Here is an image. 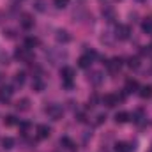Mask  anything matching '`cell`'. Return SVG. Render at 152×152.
Here are the masks:
<instances>
[{
    "label": "cell",
    "mask_w": 152,
    "mask_h": 152,
    "mask_svg": "<svg viewBox=\"0 0 152 152\" xmlns=\"http://www.w3.org/2000/svg\"><path fill=\"white\" fill-rule=\"evenodd\" d=\"M60 76H62V85L67 87V88H71L73 87V78H75V69L66 66V67L60 69Z\"/></svg>",
    "instance_id": "1"
},
{
    "label": "cell",
    "mask_w": 152,
    "mask_h": 152,
    "mask_svg": "<svg viewBox=\"0 0 152 152\" xmlns=\"http://www.w3.org/2000/svg\"><path fill=\"white\" fill-rule=\"evenodd\" d=\"M44 112H46V115L51 118V120H60L62 118V113H64V110H62V106L60 104H48L46 108H44Z\"/></svg>",
    "instance_id": "2"
},
{
    "label": "cell",
    "mask_w": 152,
    "mask_h": 152,
    "mask_svg": "<svg viewBox=\"0 0 152 152\" xmlns=\"http://www.w3.org/2000/svg\"><path fill=\"white\" fill-rule=\"evenodd\" d=\"M14 57H16V58H18L20 62H30V60L34 58V53L30 51V48L23 46V48H18V50H16Z\"/></svg>",
    "instance_id": "3"
},
{
    "label": "cell",
    "mask_w": 152,
    "mask_h": 152,
    "mask_svg": "<svg viewBox=\"0 0 152 152\" xmlns=\"http://www.w3.org/2000/svg\"><path fill=\"white\" fill-rule=\"evenodd\" d=\"M120 67H122V58H118V57H115V58L106 62V69H108L110 75H117L120 71Z\"/></svg>",
    "instance_id": "4"
},
{
    "label": "cell",
    "mask_w": 152,
    "mask_h": 152,
    "mask_svg": "<svg viewBox=\"0 0 152 152\" xmlns=\"http://www.w3.org/2000/svg\"><path fill=\"white\" fill-rule=\"evenodd\" d=\"M12 94H14V90L11 85H2L0 87V103H9Z\"/></svg>",
    "instance_id": "5"
},
{
    "label": "cell",
    "mask_w": 152,
    "mask_h": 152,
    "mask_svg": "<svg viewBox=\"0 0 152 152\" xmlns=\"http://www.w3.org/2000/svg\"><path fill=\"white\" fill-rule=\"evenodd\" d=\"M131 36V28H129V25H118L117 28H115V37L120 39V41H126V39H129Z\"/></svg>",
    "instance_id": "6"
},
{
    "label": "cell",
    "mask_w": 152,
    "mask_h": 152,
    "mask_svg": "<svg viewBox=\"0 0 152 152\" xmlns=\"http://www.w3.org/2000/svg\"><path fill=\"white\" fill-rule=\"evenodd\" d=\"M120 99H122V97H118V96H115V94H106V96L103 97V104L108 106V108H115Z\"/></svg>",
    "instance_id": "7"
},
{
    "label": "cell",
    "mask_w": 152,
    "mask_h": 152,
    "mask_svg": "<svg viewBox=\"0 0 152 152\" xmlns=\"http://www.w3.org/2000/svg\"><path fill=\"white\" fill-rule=\"evenodd\" d=\"M36 131H37V138L39 140H46V138H50V134H51V129H50L46 124H39Z\"/></svg>",
    "instance_id": "8"
},
{
    "label": "cell",
    "mask_w": 152,
    "mask_h": 152,
    "mask_svg": "<svg viewBox=\"0 0 152 152\" xmlns=\"http://www.w3.org/2000/svg\"><path fill=\"white\" fill-rule=\"evenodd\" d=\"M134 149H136V145L134 143H127V142H118L115 145V151L117 152H133Z\"/></svg>",
    "instance_id": "9"
},
{
    "label": "cell",
    "mask_w": 152,
    "mask_h": 152,
    "mask_svg": "<svg viewBox=\"0 0 152 152\" xmlns=\"http://www.w3.org/2000/svg\"><path fill=\"white\" fill-rule=\"evenodd\" d=\"M55 39H57V42L66 44V42H69V41H71V36L67 34V30H57V36H55Z\"/></svg>",
    "instance_id": "10"
},
{
    "label": "cell",
    "mask_w": 152,
    "mask_h": 152,
    "mask_svg": "<svg viewBox=\"0 0 152 152\" xmlns=\"http://www.w3.org/2000/svg\"><path fill=\"white\" fill-rule=\"evenodd\" d=\"M20 25H21L23 28H27V30L32 28V27H34V20H32V16H30V14H23L21 20H20Z\"/></svg>",
    "instance_id": "11"
},
{
    "label": "cell",
    "mask_w": 152,
    "mask_h": 152,
    "mask_svg": "<svg viewBox=\"0 0 152 152\" xmlns=\"http://www.w3.org/2000/svg\"><path fill=\"white\" fill-rule=\"evenodd\" d=\"M92 60H94V58H92V57H88V55L85 53L83 57H80V60H78V66H80L81 69H88V67L92 66Z\"/></svg>",
    "instance_id": "12"
},
{
    "label": "cell",
    "mask_w": 152,
    "mask_h": 152,
    "mask_svg": "<svg viewBox=\"0 0 152 152\" xmlns=\"http://www.w3.org/2000/svg\"><path fill=\"white\" fill-rule=\"evenodd\" d=\"M60 147H64V149H67V151H76V145L75 142L71 140V138H67V136H64V138H60Z\"/></svg>",
    "instance_id": "13"
},
{
    "label": "cell",
    "mask_w": 152,
    "mask_h": 152,
    "mask_svg": "<svg viewBox=\"0 0 152 152\" xmlns=\"http://www.w3.org/2000/svg\"><path fill=\"white\" fill-rule=\"evenodd\" d=\"M30 108V101H28V97H21L18 103H16V110L18 112H27Z\"/></svg>",
    "instance_id": "14"
},
{
    "label": "cell",
    "mask_w": 152,
    "mask_h": 152,
    "mask_svg": "<svg viewBox=\"0 0 152 152\" xmlns=\"http://www.w3.org/2000/svg\"><path fill=\"white\" fill-rule=\"evenodd\" d=\"M138 88H140V83H138L136 80H133V78H131V80H127V81H126V92H129V94H131V92H136Z\"/></svg>",
    "instance_id": "15"
},
{
    "label": "cell",
    "mask_w": 152,
    "mask_h": 152,
    "mask_svg": "<svg viewBox=\"0 0 152 152\" xmlns=\"http://www.w3.org/2000/svg\"><path fill=\"white\" fill-rule=\"evenodd\" d=\"M129 117H131V115L127 113V112H117V113H115V122H117V124H126V122L129 120Z\"/></svg>",
    "instance_id": "16"
},
{
    "label": "cell",
    "mask_w": 152,
    "mask_h": 152,
    "mask_svg": "<svg viewBox=\"0 0 152 152\" xmlns=\"http://www.w3.org/2000/svg\"><path fill=\"white\" fill-rule=\"evenodd\" d=\"M140 97L142 99H151L152 97V85H145L140 88Z\"/></svg>",
    "instance_id": "17"
},
{
    "label": "cell",
    "mask_w": 152,
    "mask_h": 152,
    "mask_svg": "<svg viewBox=\"0 0 152 152\" xmlns=\"http://www.w3.org/2000/svg\"><path fill=\"white\" fill-rule=\"evenodd\" d=\"M142 30H143L145 34H152V18L151 16L142 21Z\"/></svg>",
    "instance_id": "18"
},
{
    "label": "cell",
    "mask_w": 152,
    "mask_h": 152,
    "mask_svg": "<svg viewBox=\"0 0 152 152\" xmlns=\"http://www.w3.org/2000/svg\"><path fill=\"white\" fill-rule=\"evenodd\" d=\"M88 81H90V83H94V85H99V83L103 81V75H101L99 71H94L92 76H88Z\"/></svg>",
    "instance_id": "19"
},
{
    "label": "cell",
    "mask_w": 152,
    "mask_h": 152,
    "mask_svg": "<svg viewBox=\"0 0 152 152\" xmlns=\"http://www.w3.org/2000/svg\"><path fill=\"white\" fill-rule=\"evenodd\" d=\"M32 88H34L36 92H42V90H44V81H42L41 78H34V81H32Z\"/></svg>",
    "instance_id": "20"
},
{
    "label": "cell",
    "mask_w": 152,
    "mask_h": 152,
    "mask_svg": "<svg viewBox=\"0 0 152 152\" xmlns=\"http://www.w3.org/2000/svg\"><path fill=\"white\" fill-rule=\"evenodd\" d=\"M103 16L108 20V21H113L115 18V11L112 9V7H103Z\"/></svg>",
    "instance_id": "21"
},
{
    "label": "cell",
    "mask_w": 152,
    "mask_h": 152,
    "mask_svg": "<svg viewBox=\"0 0 152 152\" xmlns=\"http://www.w3.org/2000/svg\"><path fill=\"white\" fill-rule=\"evenodd\" d=\"M14 85L16 87H23L25 85V73H16L14 75Z\"/></svg>",
    "instance_id": "22"
},
{
    "label": "cell",
    "mask_w": 152,
    "mask_h": 152,
    "mask_svg": "<svg viewBox=\"0 0 152 152\" xmlns=\"http://www.w3.org/2000/svg\"><path fill=\"white\" fill-rule=\"evenodd\" d=\"M25 46H27V48H30V50H32V48H36V46H39V39L37 37H32V36H30V37H27V39H25Z\"/></svg>",
    "instance_id": "23"
},
{
    "label": "cell",
    "mask_w": 152,
    "mask_h": 152,
    "mask_svg": "<svg viewBox=\"0 0 152 152\" xmlns=\"http://www.w3.org/2000/svg\"><path fill=\"white\" fill-rule=\"evenodd\" d=\"M2 147H4V149H12V147H14V140H12L11 136L2 138Z\"/></svg>",
    "instance_id": "24"
},
{
    "label": "cell",
    "mask_w": 152,
    "mask_h": 152,
    "mask_svg": "<svg viewBox=\"0 0 152 152\" xmlns=\"http://www.w3.org/2000/svg\"><path fill=\"white\" fill-rule=\"evenodd\" d=\"M34 9L39 12H44L46 11V2L44 0H34Z\"/></svg>",
    "instance_id": "25"
},
{
    "label": "cell",
    "mask_w": 152,
    "mask_h": 152,
    "mask_svg": "<svg viewBox=\"0 0 152 152\" xmlns=\"http://www.w3.org/2000/svg\"><path fill=\"white\" fill-rule=\"evenodd\" d=\"M18 122V118L14 117V115H7L5 118H4V126H7V127H11V126H14Z\"/></svg>",
    "instance_id": "26"
},
{
    "label": "cell",
    "mask_w": 152,
    "mask_h": 152,
    "mask_svg": "<svg viewBox=\"0 0 152 152\" xmlns=\"http://www.w3.org/2000/svg\"><path fill=\"white\" fill-rule=\"evenodd\" d=\"M127 66H129L131 69H138V67H140V60H138L136 57H131V58L127 60Z\"/></svg>",
    "instance_id": "27"
},
{
    "label": "cell",
    "mask_w": 152,
    "mask_h": 152,
    "mask_svg": "<svg viewBox=\"0 0 152 152\" xmlns=\"http://www.w3.org/2000/svg\"><path fill=\"white\" fill-rule=\"evenodd\" d=\"M53 2H55V5H57L58 9H64V7L69 4V0H53Z\"/></svg>",
    "instance_id": "28"
},
{
    "label": "cell",
    "mask_w": 152,
    "mask_h": 152,
    "mask_svg": "<svg viewBox=\"0 0 152 152\" xmlns=\"http://www.w3.org/2000/svg\"><path fill=\"white\" fill-rule=\"evenodd\" d=\"M131 117H133V120H134V122H140V120H142V117H143V112H142V110H138L136 113H133Z\"/></svg>",
    "instance_id": "29"
},
{
    "label": "cell",
    "mask_w": 152,
    "mask_h": 152,
    "mask_svg": "<svg viewBox=\"0 0 152 152\" xmlns=\"http://www.w3.org/2000/svg\"><path fill=\"white\" fill-rule=\"evenodd\" d=\"M28 127H30V124H28V122H21V124H20V131H21V133H27V131H28Z\"/></svg>",
    "instance_id": "30"
},
{
    "label": "cell",
    "mask_w": 152,
    "mask_h": 152,
    "mask_svg": "<svg viewBox=\"0 0 152 152\" xmlns=\"http://www.w3.org/2000/svg\"><path fill=\"white\" fill-rule=\"evenodd\" d=\"M151 51H152V46H143L142 48V55H149Z\"/></svg>",
    "instance_id": "31"
},
{
    "label": "cell",
    "mask_w": 152,
    "mask_h": 152,
    "mask_svg": "<svg viewBox=\"0 0 152 152\" xmlns=\"http://www.w3.org/2000/svg\"><path fill=\"white\" fill-rule=\"evenodd\" d=\"M106 120V115H97V124H103Z\"/></svg>",
    "instance_id": "32"
},
{
    "label": "cell",
    "mask_w": 152,
    "mask_h": 152,
    "mask_svg": "<svg viewBox=\"0 0 152 152\" xmlns=\"http://www.w3.org/2000/svg\"><path fill=\"white\" fill-rule=\"evenodd\" d=\"M138 2H145V0H138Z\"/></svg>",
    "instance_id": "33"
},
{
    "label": "cell",
    "mask_w": 152,
    "mask_h": 152,
    "mask_svg": "<svg viewBox=\"0 0 152 152\" xmlns=\"http://www.w3.org/2000/svg\"><path fill=\"white\" fill-rule=\"evenodd\" d=\"M151 152H152V151H151Z\"/></svg>",
    "instance_id": "34"
}]
</instances>
